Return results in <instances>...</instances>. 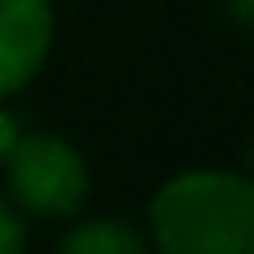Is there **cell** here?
Listing matches in <instances>:
<instances>
[{
    "label": "cell",
    "instance_id": "1",
    "mask_svg": "<svg viewBox=\"0 0 254 254\" xmlns=\"http://www.w3.org/2000/svg\"><path fill=\"white\" fill-rule=\"evenodd\" d=\"M153 246L165 254H254V178L233 170H187L148 203Z\"/></svg>",
    "mask_w": 254,
    "mask_h": 254
},
{
    "label": "cell",
    "instance_id": "2",
    "mask_svg": "<svg viewBox=\"0 0 254 254\" xmlns=\"http://www.w3.org/2000/svg\"><path fill=\"white\" fill-rule=\"evenodd\" d=\"M0 170L9 182V203L21 216L72 220L89 199V165L81 148L51 131H17Z\"/></svg>",
    "mask_w": 254,
    "mask_h": 254
},
{
    "label": "cell",
    "instance_id": "3",
    "mask_svg": "<svg viewBox=\"0 0 254 254\" xmlns=\"http://www.w3.org/2000/svg\"><path fill=\"white\" fill-rule=\"evenodd\" d=\"M55 43L51 0H0V98L21 93Z\"/></svg>",
    "mask_w": 254,
    "mask_h": 254
},
{
    "label": "cell",
    "instance_id": "4",
    "mask_svg": "<svg viewBox=\"0 0 254 254\" xmlns=\"http://www.w3.org/2000/svg\"><path fill=\"white\" fill-rule=\"evenodd\" d=\"M60 250L64 254H144L148 237L119 216H93L68 229L60 237Z\"/></svg>",
    "mask_w": 254,
    "mask_h": 254
},
{
    "label": "cell",
    "instance_id": "5",
    "mask_svg": "<svg viewBox=\"0 0 254 254\" xmlns=\"http://www.w3.org/2000/svg\"><path fill=\"white\" fill-rule=\"evenodd\" d=\"M26 246V220L9 199H0V254H17Z\"/></svg>",
    "mask_w": 254,
    "mask_h": 254
},
{
    "label": "cell",
    "instance_id": "6",
    "mask_svg": "<svg viewBox=\"0 0 254 254\" xmlns=\"http://www.w3.org/2000/svg\"><path fill=\"white\" fill-rule=\"evenodd\" d=\"M229 17H233V26L242 30H254V0H225Z\"/></svg>",
    "mask_w": 254,
    "mask_h": 254
},
{
    "label": "cell",
    "instance_id": "7",
    "mask_svg": "<svg viewBox=\"0 0 254 254\" xmlns=\"http://www.w3.org/2000/svg\"><path fill=\"white\" fill-rule=\"evenodd\" d=\"M13 140H17V123H13V115L4 106H0V165H4V157H9Z\"/></svg>",
    "mask_w": 254,
    "mask_h": 254
},
{
    "label": "cell",
    "instance_id": "8",
    "mask_svg": "<svg viewBox=\"0 0 254 254\" xmlns=\"http://www.w3.org/2000/svg\"><path fill=\"white\" fill-rule=\"evenodd\" d=\"M246 174L254 178V140H250V148H246Z\"/></svg>",
    "mask_w": 254,
    "mask_h": 254
}]
</instances>
